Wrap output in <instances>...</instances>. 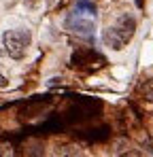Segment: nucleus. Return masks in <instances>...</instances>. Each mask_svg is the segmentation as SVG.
<instances>
[{
	"instance_id": "7",
	"label": "nucleus",
	"mask_w": 153,
	"mask_h": 157,
	"mask_svg": "<svg viewBox=\"0 0 153 157\" xmlns=\"http://www.w3.org/2000/svg\"><path fill=\"white\" fill-rule=\"evenodd\" d=\"M36 2H38V0H26V6H30V9H34V6H36Z\"/></svg>"
},
{
	"instance_id": "3",
	"label": "nucleus",
	"mask_w": 153,
	"mask_h": 157,
	"mask_svg": "<svg viewBox=\"0 0 153 157\" xmlns=\"http://www.w3.org/2000/svg\"><path fill=\"white\" fill-rule=\"evenodd\" d=\"M64 26H66V30H70V32H79V34L92 36L94 34V28H96V15L85 13V11H81V9L75 6L73 13L66 17Z\"/></svg>"
},
{
	"instance_id": "5",
	"label": "nucleus",
	"mask_w": 153,
	"mask_h": 157,
	"mask_svg": "<svg viewBox=\"0 0 153 157\" xmlns=\"http://www.w3.org/2000/svg\"><path fill=\"white\" fill-rule=\"evenodd\" d=\"M138 94H140L145 100H151V102H153V78L145 81V83L138 87Z\"/></svg>"
},
{
	"instance_id": "4",
	"label": "nucleus",
	"mask_w": 153,
	"mask_h": 157,
	"mask_svg": "<svg viewBox=\"0 0 153 157\" xmlns=\"http://www.w3.org/2000/svg\"><path fill=\"white\" fill-rule=\"evenodd\" d=\"M75 6H76V9H81V11H85V13H92V15L98 17V6H96L92 0H76Z\"/></svg>"
},
{
	"instance_id": "2",
	"label": "nucleus",
	"mask_w": 153,
	"mask_h": 157,
	"mask_svg": "<svg viewBox=\"0 0 153 157\" xmlns=\"http://www.w3.org/2000/svg\"><path fill=\"white\" fill-rule=\"evenodd\" d=\"M30 43H32V34L28 30H6L2 34L4 51L13 59H22L28 51V47H30Z\"/></svg>"
},
{
	"instance_id": "6",
	"label": "nucleus",
	"mask_w": 153,
	"mask_h": 157,
	"mask_svg": "<svg viewBox=\"0 0 153 157\" xmlns=\"http://www.w3.org/2000/svg\"><path fill=\"white\" fill-rule=\"evenodd\" d=\"M4 87H9V78L0 72V89H4Z\"/></svg>"
},
{
	"instance_id": "8",
	"label": "nucleus",
	"mask_w": 153,
	"mask_h": 157,
	"mask_svg": "<svg viewBox=\"0 0 153 157\" xmlns=\"http://www.w3.org/2000/svg\"><path fill=\"white\" fill-rule=\"evenodd\" d=\"M136 6H138V9H143V6H145V0H136Z\"/></svg>"
},
{
	"instance_id": "1",
	"label": "nucleus",
	"mask_w": 153,
	"mask_h": 157,
	"mask_svg": "<svg viewBox=\"0 0 153 157\" xmlns=\"http://www.w3.org/2000/svg\"><path fill=\"white\" fill-rule=\"evenodd\" d=\"M134 30H136V21L130 15H124V17H119L117 26L108 28L104 32V43L108 47H113V49H124V45L132 38Z\"/></svg>"
}]
</instances>
